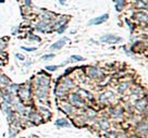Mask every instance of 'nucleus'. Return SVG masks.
Here are the masks:
<instances>
[{
	"instance_id": "f257e3e1",
	"label": "nucleus",
	"mask_w": 148,
	"mask_h": 138,
	"mask_svg": "<svg viewBox=\"0 0 148 138\" xmlns=\"http://www.w3.org/2000/svg\"><path fill=\"white\" fill-rule=\"evenodd\" d=\"M123 40L120 36H116L114 34H106L103 36L100 37V42H105V44H111V45H114L118 42H121Z\"/></svg>"
},
{
	"instance_id": "f03ea898",
	"label": "nucleus",
	"mask_w": 148,
	"mask_h": 138,
	"mask_svg": "<svg viewBox=\"0 0 148 138\" xmlns=\"http://www.w3.org/2000/svg\"><path fill=\"white\" fill-rule=\"evenodd\" d=\"M70 103L74 107H82L84 105V100L82 99V96H79V92H73L70 95Z\"/></svg>"
},
{
	"instance_id": "7ed1b4c3",
	"label": "nucleus",
	"mask_w": 148,
	"mask_h": 138,
	"mask_svg": "<svg viewBox=\"0 0 148 138\" xmlns=\"http://www.w3.org/2000/svg\"><path fill=\"white\" fill-rule=\"evenodd\" d=\"M108 18H109V14L105 13V14H102V15H100V16L92 18V20L88 22V25H99V24H102V23H105L106 21H108Z\"/></svg>"
},
{
	"instance_id": "20e7f679",
	"label": "nucleus",
	"mask_w": 148,
	"mask_h": 138,
	"mask_svg": "<svg viewBox=\"0 0 148 138\" xmlns=\"http://www.w3.org/2000/svg\"><path fill=\"white\" fill-rule=\"evenodd\" d=\"M37 99L44 101L47 99V95H48V87H37L36 92H35Z\"/></svg>"
},
{
	"instance_id": "39448f33",
	"label": "nucleus",
	"mask_w": 148,
	"mask_h": 138,
	"mask_svg": "<svg viewBox=\"0 0 148 138\" xmlns=\"http://www.w3.org/2000/svg\"><path fill=\"white\" fill-rule=\"evenodd\" d=\"M68 42H69V38H68V37H62L58 42H53V44L51 45L50 50H60V49L63 48V46H64Z\"/></svg>"
},
{
	"instance_id": "423d86ee",
	"label": "nucleus",
	"mask_w": 148,
	"mask_h": 138,
	"mask_svg": "<svg viewBox=\"0 0 148 138\" xmlns=\"http://www.w3.org/2000/svg\"><path fill=\"white\" fill-rule=\"evenodd\" d=\"M49 83H50V78H49V76H39V77H37L36 87H48L49 88Z\"/></svg>"
},
{
	"instance_id": "0eeeda50",
	"label": "nucleus",
	"mask_w": 148,
	"mask_h": 138,
	"mask_svg": "<svg viewBox=\"0 0 148 138\" xmlns=\"http://www.w3.org/2000/svg\"><path fill=\"white\" fill-rule=\"evenodd\" d=\"M87 74L92 78H99V76H102V73L97 68H89L87 70Z\"/></svg>"
},
{
	"instance_id": "6e6552de",
	"label": "nucleus",
	"mask_w": 148,
	"mask_h": 138,
	"mask_svg": "<svg viewBox=\"0 0 148 138\" xmlns=\"http://www.w3.org/2000/svg\"><path fill=\"white\" fill-rule=\"evenodd\" d=\"M68 92V88H65L63 85H59L56 88V96L58 97H63Z\"/></svg>"
},
{
	"instance_id": "1a4fd4ad",
	"label": "nucleus",
	"mask_w": 148,
	"mask_h": 138,
	"mask_svg": "<svg viewBox=\"0 0 148 138\" xmlns=\"http://www.w3.org/2000/svg\"><path fill=\"white\" fill-rule=\"evenodd\" d=\"M20 92H21V98L26 99V98H29L31 89H29V87H21L20 88Z\"/></svg>"
},
{
	"instance_id": "9d476101",
	"label": "nucleus",
	"mask_w": 148,
	"mask_h": 138,
	"mask_svg": "<svg viewBox=\"0 0 148 138\" xmlns=\"http://www.w3.org/2000/svg\"><path fill=\"white\" fill-rule=\"evenodd\" d=\"M61 110L63 111V113H66V114H71L73 112V107L69 105V103H63L61 106Z\"/></svg>"
},
{
	"instance_id": "9b49d317",
	"label": "nucleus",
	"mask_w": 148,
	"mask_h": 138,
	"mask_svg": "<svg viewBox=\"0 0 148 138\" xmlns=\"http://www.w3.org/2000/svg\"><path fill=\"white\" fill-rule=\"evenodd\" d=\"M58 127H69L70 126V123L68 122V120H65V119H59V120L56 121L55 123Z\"/></svg>"
},
{
	"instance_id": "f8f14e48",
	"label": "nucleus",
	"mask_w": 148,
	"mask_h": 138,
	"mask_svg": "<svg viewBox=\"0 0 148 138\" xmlns=\"http://www.w3.org/2000/svg\"><path fill=\"white\" fill-rule=\"evenodd\" d=\"M81 61H85V58H83L82 55H71L69 62H81Z\"/></svg>"
},
{
	"instance_id": "ddd939ff",
	"label": "nucleus",
	"mask_w": 148,
	"mask_h": 138,
	"mask_svg": "<svg viewBox=\"0 0 148 138\" xmlns=\"http://www.w3.org/2000/svg\"><path fill=\"white\" fill-rule=\"evenodd\" d=\"M28 116H29L31 121H35L37 123H38V121L40 120V115H39L38 112H31V113L28 114Z\"/></svg>"
},
{
	"instance_id": "4468645a",
	"label": "nucleus",
	"mask_w": 148,
	"mask_h": 138,
	"mask_svg": "<svg viewBox=\"0 0 148 138\" xmlns=\"http://www.w3.org/2000/svg\"><path fill=\"white\" fill-rule=\"evenodd\" d=\"M0 83L2 84V85H5V86H9L10 85V79L5 75H3V74H0Z\"/></svg>"
},
{
	"instance_id": "2eb2a0df",
	"label": "nucleus",
	"mask_w": 148,
	"mask_h": 138,
	"mask_svg": "<svg viewBox=\"0 0 148 138\" xmlns=\"http://www.w3.org/2000/svg\"><path fill=\"white\" fill-rule=\"evenodd\" d=\"M47 22H40V23L37 24L36 26V29H38V31H40V32H45V29H46V27H48V25H47Z\"/></svg>"
},
{
	"instance_id": "dca6fc26",
	"label": "nucleus",
	"mask_w": 148,
	"mask_h": 138,
	"mask_svg": "<svg viewBox=\"0 0 148 138\" xmlns=\"http://www.w3.org/2000/svg\"><path fill=\"white\" fill-rule=\"evenodd\" d=\"M135 16H136V18H137V20H140L142 22H143V21H145V22L147 21V14L144 13V12L136 13V14H135Z\"/></svg>"
},
{
	"instance_id": "f3484780",
	"label": "nucleus",
	"mask_w": 148,
	"mask_h": 138,
	"mask_svg": "<svg viewBox=\"0 0 148 138\" xmlns=\"http://www.w3.org/2000/svg\"><path fill=\"white\" fill-rule=\"evenodd\" d=\"M135 7L138 8V9H143V8H146L147 5H146V2H144L143 0H136L135 1Z\"/></svg>"
},
{
	"instance_id": "a211bd4d",
	"label": "nucleus",
	"mask_w": 148,
	"mask_h": 138,
	"mask_svg": "<svg viewBox=\"0 0 148 138\" xmlns=\"http://www.w3.org/2000/svg\"><path fill=\"white\" fill-rule=\"evenodd\" d=\"M8 87L10 88V92L13 94V92H18L21 86H20V85H16V84H10Z\"/></svg>"
},
{
	"instance_id": "6ab92c4d",
	"label": "nucleus",
	"mask_w": 148,
	"mask_h": 138,
	"mask_svg": "<svg viewBox=\"0 0 148 138\" xmlns=\"http://www.w3.org/2000/svg\"><path fill=\"white\" fill-rule=\"evenodd\" d=\"M55 58V53H48V55H44L42 57V61H49L52 60Z\"/></svg>"
},
{
	"instance_id": "aec40b11",
	"label": "nucleus",
	"mask_w": 148,
	"mask_h": 138,
	"mask_svg": "<svg viewBox=\"0 0 148 138\" xmlns=\"http://www.w3.org/2000/svg\"><path fill=\"white\" fill-rule=\"evenodd\" d=\"M65 29H66V24H62V25L57 27V34H62Z\"/></svg>"
},
{
	"instance_id": "412c9836",
	"label": "nucleus",
	"mask_w": 148,
	"mask_h": 138,
	"mask_svg": "<svg viewBox=\"0 0 148 138\" xmlns=\"http://www.w3.org/2000/svg\"><path fill=\"white\" fill-rule=\"evenodd\" d=\"M28 39H29V40H35V42H40V40H42L40 37L35 35V34H31V35L28 36Z\"/></svg>"
},
{
	"instance_id": "4be33fe9",
	"label": "nucleus",
	"mask_w": 148,
	"mask_h": 138,
	"mask_svg": "<svg viewBox=\"0 0 148 138\" xmlns=\"http://www.w3.org/2000/svg\"><path fill=\"white\" fill-rule=\"evenodd\" d=\"M58 68H59V65H47L46 70L49 72H55V71H57Z\"/></svg>"
},
{
	"instance_id": "5701e85b",
	"label": "nucleus",
	"mask_w": 148,
	"mask_h": 138,
	"mask_svg": "<svg viewBox=\"0 0 148 138\" xmlns=\"http://www.w3.org/2000/svg\"><path fill=\"white\" fill-rule=\"evenodd\" d=\"M99 124H100V127H101L102 129H107V127L109 126V123H108L107 121H100Z\"/></svg>"
},
{
	"instance_id": "b1692460",
	"label": "nucleus",
	"mask_w": 148,
	"mask_h": 138,
	"mask_svg": "<svg viewBox=\"0 0 148 138\" xmlns=\"http://www.w3.org/2000/svg\"><path fill=\"white\" fill-rule=\"evenodd\" d=\"M22 49L27 52H31V51H35L37 49L36 47H22Z\"/></svg>"
},
{
	"instance_id": "393cba45",
	"label": "nucleus",
	"mask_w": 148,
	"mask_h": 138,
	"mask_svg": "<svg viewBox=\"0 0 148 138\" xmlns=\"http://www.w3.org/2000/svg\"><path fill=\"white\" fill-rule=\"evenodd\" d=\"M127 88V84L126 83H123V84H121L120 86H119V92H124L125 89Z\"/></svg>"
},
{
	"instance_id": "a878e982",
	"label": "nucleus",
	"mask_w": 148,
	"mask_h": 138,
	"mask_svg": "<svg viewBox=\"0 0 148 138\" xmlns=\"http://www.w3.org/2000/svg\"><path fill=\"white\" fill-rule=\"evenodd\" d=\"M16 134H18V129H14V130H12V129H10V135H9V138L14 137V136H15Z\"/></svg>"
},
{
	"instance_id": "bb28decb",
	"label": "nucleus",
	"mask_w": 148,
	"mask_h": 138,
	"mask_svg": "<svg viewBox=\"0 0 148 138\" xmlns=\"http://www.w3.org/2000/svg\"><path fill=\"white\" fill-rule=\"evenodd\" d=\"M15 57L18 58V60H21V61H24V59H25V58H24V55H21V53H16V55H15Z\"/></svg>"
},
{
	"instance_id": "cd10ccee",
	"label": "nucleus",
	"mask_w": 148,
	"mask_h": 138,
	"mask_svg": "<svg viewBox=\"0 0 148 138\" xmlns=\"http://www.w3.org/2000/svg\"><path fill=\"white\" fill-rule=\"evenodd\" d=\"M73 71V68H70L69 70H66V71H64V75H68V74H70L71 72Z\"/></svg>"
},
{
	"instance_id": "c85d7f7f",
	"label": "nucleus",
	"mask_w": 148,
	"mask_h": 138,
	"mask_svg": "<svg viewBox=\"0 0 148 138\" xmlns=\"http://www.w3.org/2000/svg\"><path fill=\"white\" fill-rule=\"evenodd\" d=\"M25 5L26 7H31V0H25Z\"/></svg>"
},
{
	"instance_id": "c756f323",
	"label": "nucleus",
	"mask_w": 148,
	"mask_h": 138,
	"mask_svg": "<svg viewBox=\"0 0 148 138\" xmlns=\"http://www.w3.org/2000/svg\"><path fill=\"white\" fill-rule=\"evenodd\" d=\"M58 1L60 2V5H65V0H58Z\"/></svg>"
},
{
	"instance_id": "7c9ffc66",
	"label": "nucleus",
	"mask_w": 148,
	"mask_h": 138,
	"mask_svg": "<svg viewBox=\"0 0 148 138\" xmlns=\"http://www.w3.org/2000/svg\"><path fill=\"white\" fill-rule=\"evenodd\" d=\"M0 98H2V90L0 89Z\"/></svg>"
},
{
	"instance_id": "2f4dec72",
	"label": "nucleus",
	"mask_w": 148,
	"mask_h": 138,
	"mask_svg": "<svg viewBox=\"0 0 148 138\" xmlns=\"http://www.w3.org/2000/svg\"><path fill=\"white\" fill-rule=\"evenodd\" d=\"M131 138H139V137H131Z\"/></svg>"
}]
</instances>
